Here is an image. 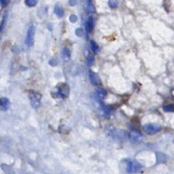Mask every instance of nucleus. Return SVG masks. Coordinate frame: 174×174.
Instances as JSON below:
<instances>
[{
	"label": "nucleus",
	"mask_w": 174,
	"mask_h": 174,
	"mask_svg": "<svg viewBox=\"0 0 174 174\" xmlns=\"http://www.w3.org/2000/svg\"><path fill=\"white\" fill-rule=\"evenodd\" d=\"M143 130L147 134L152 135L161 130V127L157 124H146L143 127Z\"/></svg>",
	"instance_id": "f257e3e1"
},
{
	"label": "nucleus",
	"mask_w": 174,
	"mask_h": 174,
	"mask_svg": "<svg viewBox=\"0 0 174 174\" xmlns=\"http://www.w3.org/2000/svg\"><path fill=\"white\" fill-rule=\"evenodd\" d=\"M141 168H142V166L140 165V163L139 162V161H137L135 160L128 161L127 168V172H130V173L139 172H140Z\"/></svg>",
	"instance_id": "f03ea898"
},
{
	"label": "nucleus",
	"mask_w": 174,
	"mask_h": 174,
	"mask_svg": "<svg viewBox=\"0 0 174 174\" xmlns=\"http://www.w3.org/2000/svg\"><path fill=\"white\" fill-rule=\"evenodd\" d=\"M34 35H35V26L33 25H30L29 27H28L27 33H26V40H25V43L28 47L31 46L32 43H33Z\"/></svg>",
	"instance_id": "7ed1b4c3"
},
{
	"label": "nucleus",
	"mask_w": 174,
	"mask_h": 174,
	"mask_svg": "<svg viewBox=\"0 0 174 174\" xmlns=\"http://www.w3.org/2000/svg\"><path fill=\"white\" fill-rule=\"evenodd\" d=\"M58 94L59 97H61V98H65L69 95V93H70V88L66 84V83H59L58 84Z\"/></svg>",
	"instance_id": "20e7f679"
},
{
	"label": "nucleus",
	"mask_w": 174,
	"mask_h": 174,
	"mask_svg": "<svg viewBox=\"0 0 174 174\" xmlns=\"http://www.w3.org/2000/svg\"><path fill=\"white\" fill-rule=\"evenodd\" d=\"M128 138H129V140L131 141V143H132V144H138V143H139V142L142 141L143 135L141 134L139 132L133 130V131H132L130 133H129Z\"/></svg>",
	"instance_id": "39448f33"
},
{
	"label": "nucleus",
	"mask_w": 174,
	"mask_h": 174,
	"mask_svg": "<svg viewBox=\"0 0 174 174\" xmlns=\"http://www.w3.org/2000/svg\"><path fill=\"white\" fill-rule=\"evenodd\" d=\"M110 134L111 137L116 140H125L126 139L127 133L123 130H118V129H114L111 132Z\"/></svg>",
	"instance_id": "423d86ee"
},
{
	"label": "nucleus",
	"mask_w": 174,
	"mask_h": 174,
	"mask_svg": "<svg viewBox=\"0 0 174 174\" xmlns=\"http://www.w3.org/2000/svg\"><path fill=\"white\" fill-rule=\"evenodd\" d=\"M40 101H41V95L38 93H31V104L34 109H37L40 106Z\"/></svg>",
	"instance_id": "0eeeda50"
},
{
	"label": "nucleus",
	"mask_w": 174,
	"mask_h": 174,
	"mask_svg": "<svg viewBox=\"0 0 174 174\" xmlns=\"http://www.w3.org/2000/svg\"><path fill=\"white\" fill-rule=\"evenodd\" d=\"M89 78H90L92 84L96 85V86L101 84V81H100L99 76L96 73H94V71H89Z\"/></svg>",
	"instance_id": "6e6552de"
},
{
	"label": "nucleus",
	"mask_w": 174,
	"mask_h": 174,
	"mask_svg": "<svg viewBox=\"0 0 174 174\" xmlns=\"http://www.w3.org/2000/svg\"><path fill=\"white\" fill-rule=\"evenodd\" d=\"M9 106H10V100L8 98H4V97H3V98L0 99V111H7L8 109H9Z\"/></svg>",
	"instance_id": "1a4fd4ad"
},
{
	"label": "nucleus",
	"mask_w": 174,
	"mask_h": 174,
	"mask_svg": "<svg viewBox=\"0 0 174 174\" xmlns=\"http://www.w3.org/2000/svg\"><path fill=\"white\" fill-rule=\"evenodd\" d=\"M94 17H93V16H89L88 19V21H87V28H88V32H92V31L94 30Z\"/></svg>",
	"instance_id": "9d476101"
},
{
	"label": "nucleus",
	"mask_w": 174,
	"mask_h": 174,
	"mask_svg": "<svg viewBox=\"0 0 174 174\" xmlns=\"http://www.w3.org/2000/svg\"><path fill=\"white\" fill-rule=\"evenodd\" d=\"M61 56H62V59H63L64 61H68L69 59H70V56H71V50L69 49L68 48H64Z\"/></svg>",
	"instance_id": "9b49d317"
},
{
	"label": "nucleus",
	"mask_w": 174,
	"mask_h": 174,
	"mask_svg": "<svg viewBox=\"0 0 174 174\" xmlns=\"http://www.w3.org/2000/svg\"><path fill=\"white\" fill-rule=\"evenodd\" d=\"M54 13L58 17H63L64 16V10L59 4H56L54 7Z\"/></svg>",
	"instance_id": "f8f14e48"
},
{
	"label": "nucleus",
	"mask_w": 174,
	"mask_h": 174,
	"mask_svg": "<svg viewBox=\"0 0 174 174\" xmlns=\"http://www.w3.org/2000/svg\"><path fill=\"white\" fill-rule=\"evenodd\" d=\"M97 92V94H98L99 98L100 99H104V97L106 96V91L103 89V88H98V89L96 90Z\"/></svg>",
	"instance_id": "ddd939ff"
},
{
	"label": "nucleus",
	"mask_w": 174,
	"mask_h": 174,
	"mask_svg": "<svg viewBox=\"0 0 174 174\" xmlns=\"http://www.w3.org/2000/svg\"><path fill=\"white\" fill-rule=\"evenodd\" d=\"M38 0H25V3L28 7H34L38 3Z\"/></svg>",
	"instance_id": "4468645a"
},
{
	"label": "nucleus",
	"mask_w": 174,
	"mask_h": 174,
	"mask_svg": "<svg viewBox=\"0 0 174 174\" xmlns=\"http://www.w3.org/2000/svg\"><path fill=\"white\" fill-rule=\"evenodd\" d=\"M91 48L94 53H98L99 51V46L94 41H91Z\"/></svg>",
	"instance_id": "2eb2a0df"
},
{
	"label": "nucleus",
	"mask_w": 174,
	"mask_h": 174,
	"mask_svg": "<svg viewBox=\"0 0 174 174\" xmlns=\"http://www.w3.org/2000/svg\"><path fill=\"white\" fill-rule=\"evenodd\" d=\"M87 63H88V65L89 66H93V64L94 63V56L93 55H91V54H89L87 57Z\"/></svg>",
	"instance_id": "dca6fc26"
},
{
	"label": "nucleus",
	"mask_w": 174,
	"mask_h": 174,
	"mask_svg": "<svg viewBox=\"0 0 174 174\" xmlns=\"http://www.w3.org/2000/svg\"><path fill=\"white\" fill-rule=\"evenodd\" d=\"M163 110L167 112H172L173 111V106L172 104H169V106H165L163 107Z\"/></svg>",
	"instance_id": "f3484780"
},
{
	"label": "nucleus",
	"mask_w": 174,
	"mask_h": 174,
	"mask_svg": "<svg viewBox=\"0 0 174 174\" xmlns=\"http://www.w3.org/2000/svg\"><path fill=\"white\" fill-rule=\"evenodd\" d=\"M84 34V31L82 28H78V29L76 30V35L77 36V37H83Z\"/></svg>",
	"instance_id": "a211bd4d"
},
{
	"label": "nucleus",
	"mask_w": 174,
	"mask_h": 174,
	"mask_svg": "<svg viewBox=\"0 0 174 174\" xmlns=\"http://www.w3.org/2000/svg\"><path fill=\"white\" fill-rule=\"evenodd\" d=\"M109 4H110V6L111 8H116L117 3H116V0H110V1H109Z\"/></svg>",
	"instance_id": "6ab92c4d"
},
{
	"label": "nucleus",
	"mask_w": 174,
	"mask_h": 174,
	"mask_svg": "<svg viewBox=\"0 0 174 174\" xmlns=\"http://www.w3.org/2000/svg\"><path fill=\"white\" fill-rule=\"evenodd\" d=\"M76 21H77V17H76V15H71L70 16V21H71V22L75 23V22H76Z\"/></svg>",
	"instance_id": "aec40b11"
},
{
	"label": "nucleus",
	"mask_w": 174,
	"mask_h": 174,
	"mask_svg": "<svg viewBox=\"0 0 174 174\" xmlns=\"http://www.w3.org/2000/svg\"><path fill=\"white\" fill-rule=\"evenodd\" d=\"M49 64L51 65V66H57V60H56V59H52L49 61Z\"/></svg>",
	"instance_id": "412c9836"
},
{
	"label": "nucleus",
	"mask_w": 174,
	"mask_h": 174,
	"mask_svg": "<svg viewBox=\"0 0 174 174\" xmlns=\"http://www.w3.org/2000/svg\"><path fill=\"white\" fill-rule=\"evenodd\" d=\"M69 3H70L71 6H75V5L77 4V0H70Z\"/></svg>",
	"instance_id": "4be33fe9"
},
{
	"label": "nucleus",
	"mask_w": 174,
	"mask_h": 174,
	"mask_svg": "<svg viewBox=\"0 0 174 174\" xmlns=\"http://www.w3.org/2000/svg\"><path fill=\"white\" fill-rule=\"evenodd\" d=\"M0 3H1L2 6H6L9 3V0H0Z\"/></svg>",
	"instance_id": "5701e85b"
}]
</instances>
